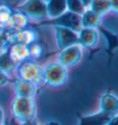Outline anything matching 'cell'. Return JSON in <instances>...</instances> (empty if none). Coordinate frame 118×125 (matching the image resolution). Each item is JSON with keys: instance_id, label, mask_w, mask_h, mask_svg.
Returning <instances> with one entry per match:
<instances>
[{"instance_id": "cell-29", "label": "cell", "mask_w": 118, "mask_h": 125, "mask_svg": "<svg viewBox=\"0 0 118 125\" xmlns=\"http://www.w3.org/2000/svg\"><path fill=\"white\" fill-rule=\"evenodd\" d=\"M45 125H61L58 121H48L47 123Z\"/></svg>"}, {"instance_id": "cell-23", "label": "cell", "mask_w": 118, "mask_h": 125, "mask_svg": "<svg viewBox=\"0 0 118 125\" xmlns=\"http://www.w3.org/2000/svg\"><path fill=\"white\" fill-rule=\"evenodd\" d=\"M13 79H11L9 75L5 74L3 72L0 71V87L1 86H4V85L8 84V83H14Z\"/></svg>"}, {"instance_id": "cell-15", "label": "cell", "mask_w": 118, "mask_h": 125, "mask_svg": "<svg viewBox=\"0 0 118 125\" xmlns=\"http://www.w3.org/2000/svg\"><path fill=\"white\" fill-rule=\"evenodd\" d=\"M66 11H67L66 0H49L46 2V14L50 20L58 18Z\"/></svg>"}, {"instance_id": "cell-17", "label": "cell", "mask_w": 118, "mask_h": 125, "mask_svg": "<svg viewBox=\"0 0 118 125\" xmlns=\"http://www.w3.org/2000/svg\"><path fill=\"white\" fill-rule=\"evenodd\" d=\"M9 51L11 58H13L14 61H16L18 64L30 58L28 45L13 44V45H9Z\"/></svg>"}, {"instance_id": "cell-24", "label": "cell", "mask_w": 118, "mask_h": 125, "mask_svg": "<svg viewBox=\"0 0 118 125\" xmlns=\"http://www.w3.org/2000/svg\"><path fill=\"white\" fill-rule=\"evenodd\" d=\"M111 10L118 14V0H110Z\"/></svg>"}, {"instance_id": "cell-7", "label": "cell", "mask_w": 118, "mask_h": 125, "mask_svg": "<svg viewBox=\"0 0 118 125\" xmlns=\"http://www.w3.org/2000/svg\"><path fill=\"white\" fill-rule=\"evenodd\" d=\"M55 41L58 49L63 50L78 44V32L62 27H54Z\"/></svg>"}, {"instance_id": "cell-8", "label": "cell", "mask_w": 118, "mask_h": 125, "mask_svg": "<svg viewBox=\"0 0 118 125\" xmlns=\"http://www.w3.org/2000/svg\"><path fill=\"white\" fill-rule=\"evenodd\" d=\"M36 41H38V34L33 29L26 28L16 32H12V33L9 32V45H13V44L30 45Z\"/></svg>"}, {"instance_id": "cell-12", "label": "cell", "mask_w": 118, "mask_h": 125, "mask_svg": "<svg viewBox=\"0 0 118 125\" xmlns=\"http://www.w3.org/2000/svg\"><path fill=\"white\" fill-rule=\"evenodd\" d=\"M100 110L108 115L118 114V97L111 91H107L100 98Z\"/></svg>"}, {"instance_id": "cell-14", "label": "cell", "mask_w": 118, "mask_h": 125, "mask_svg": "<svg viewBox=\"0 0 118 125\" xmlns=\"http://www.w3.org/2000/svg\"><path fill=\"white\" fill-rule=\"evenodd\" d=\"M97 31H100L102 35L104 36L105 40H106V49L105 52L108 55V59L109 62L113 58V55L115 49L118 48V34L114 31H110L108 29H106L101 25L97 28Z\"/></svg>"}, {"instance_id": "cell-21", "label": "cell", "mask_w": 118, "mask_h": 125, "mask_svg": "<svg viewBox=\"0 0 118 125\" xmlns=\"http://www.w3.org/2000/svg\"><path fill=\"white\" fill-rule=\"evenodd\" d=\"M13 11L14 10L11 9V7L8 4L0 3V27L1 29L4 26L5 23L8 21V20Z\"/></svg>"}, {"instance_id": "cell-1", "label": "cell", "mask_w": 118, "mask_h": 125, "mask_svg": "<svg viewBox=\"0 0 118 125\" xmlns=\"http://www.w3.org/2000/svg\"><path fill=\"white\" fill-rule=\"evenodd\" d=\"M18 79L30 82L38 88L44 83V68L32 59H27L18 64L16 68Z\"/></svg>"}, {"instance_id": "cell-6", "label": "cell", "mask_w": 118, "mask_h": 125, "mask_svg": "<svg viewBox=\"0 0 118 125\" xmlns=\"http://www.w3.org/2000/svg\"><path fill=\"white\" fill-rule=\"evenodd\" d=\"M82 55V49L79 45H71L60 51L58 56V62L64 68H71L79 62Z\"/></svg>"}, {"instance_id": "cell-4", "label": "cell", "mask_w": 118, "mask_h": 125, "mask_svg": "<svg viewBox=\"0 0 118 125\" xmlns=\"http://www.w3.org/2000/svg\"><path fill=\"white\" fill-rule=\"evenodd\" d=\"M67 79V71L66 68L59 63H50L44 68V84L59 87L66 83Z\"/></svg>"}, {"instance_id": "cell-2", "label": "cell", "mask_w": 118, "mask_h": 125, "mask_svg": "<svg viewBox=\"0 0 118 125\" xmlns=\"http://www.w3.org/2000/svg\"><path fill=\"white\" fill-rule=\"evenodd\" d=\"M11 115L18 123H24L34 120L36 115L34 99L16 96L11 104Z\"/></svg>"}, {"instance_id": "cell-25", "label": "cell", "mask_w": 118, "mask_h": 125, "mask_svg": "<svg viewBox=\"0 0 118 125\" xmlns=\"http://www.w3.org/2000/svg\"><path fill=\"white\" fill-rule=\"evenodd\" d=\"M107 125H118V114L112 117Z\"/></svg>"}, {"instance_id": "cell-28", "label": "cell", "mask_w": 118, "mask_h": 125, "mask_svg": "<svg viewBox=\"0 0 118 125\" xmlns=\"http://www.w3.org/2000/svg\"><path fill=\"white\" fill-rule=\"evenodd\" d=\"M4 123V114H3V110L0 107V125H2Z\"/></svg>"}, {"instance_id": "cell-11", "label": "cell", "mask_w": 118, "mask_h": 125, "mask_svg": "<svg viewBox=\"0 0 118 125\" xmlns=\"http://www.w3.org/2000/svg\"><path fill=\"white\" fill-rule=\"evenodd\" d=\"M98 40L99 33L95 29L81 28V30L78 32V44L81 47L91 50L97 45Z\"/></svg>"}, {"instance_id": "cell-20", "label": "cell", "mask_w": 118, "mask_h": 125, "mask_svg": "<svg viewBox=\"0 0 118 125\" xmlns=\"http://www.w3.org/2000/svg\"><path fill=\"white\" fill-rule=\"evenodd\" d=\"M28 47H29V53H30V59H32V60L43 58L45 53L43 45L38 41L28 45Z\"/></svg>"}, {"instance_id": "cell-19", "label": "cell", "mask_w": 118, "mask_h": 125, "mask_svg": "<svg viewBox=\"0 0 118 125\" xmlns=\"http://www.w3.org/2000/svg\"><path fill=\"white\" fill-rule=\"evenodd\" d=\"M89 9L102 17L111 11L110 0H92L89 6Z\"/></svg>"}, {"instance_id": "cell-33", "label": "cell", "mask_w": 118, "mask_h": 125, "mask_svg": "<svg viewBox=\"0 0 118 125\" xmlns=\"http://www.w3.org/2000/svg\"><path fill=\"white\" fill-rule=\"evenodd\" d=\"M2 125H8V124H4V123H3V124H2Z\"/></svg>"}, {"instance_id": "cell-3", "label": "cell", "mask_w": 118, "mask_h": 125, "mask_svg": "<svg viewBox=\"0 0 118 125\" xmlns=\"http://www.w3.org/2000/svg\"><path fill=\"white\" fill-rule=\"evenodd\" d=\"M81 15H78L70 11H66L65 13L55 19H46L44 21H39L35 24V26H54L66 28L72 31L79 32L81 30Z\"/></svg>"}, {"instance_id": "cell-32", "label": "cell", "mask_w": 118, "mask_h": 125, "mask_svg": "<svg viewBox=\"0 0 118 125\" xmlns=\"http://www.w3.org/2000/svg\"><path fill=\"white\" fill-rule=\"evenodd\" d=\"M1 30H2V29H1V27H0V31H1Z\"/></svg>"}, {"instance_id": "cell-18", "label": "cell", "mask_w": 118, "mask_h": 125, "mask_svg": "<svg viewBox=\"0 0 118 125\" xmlns=\"http://www.w3.org/2000/svg\"><path fill=\"white\" fill-rule=\"evenodd\" d=\"M18 63L14 61L11 58L9 51V46L6 47L2 53L0 54V71L3 72L5 74L9 75L12 72L16 70Z\"/></svg>"}, {"instance_id": "cell-5", "label": "cell", "mask_w": 118, "mask_h": 125, "mask_svg": "<svg viewBox=\"0 0 118 125\" xmlns=\"http://www.w3.org/2000/svg\"><path fill=\"white\" fill-rule=\"evenodd\" d=\"M17 10L23 13L28 19L36 21H44L47 18L46 3L43 0H26L24 3L18 5Z\"/></svg>"}, {"instance_id": "cell-10", "label": "cell", "mask_w": 118, "mask_h": 125, "mask_svg": "<svg viewBox=\"0 0 118 125\" xmlns=\"http://www.w3.org/2000/svg\"><path fill=\"white\" fill-rule=\"evenodd\" d=\"M113 116L99 110L92 114H78L77 125H107Z\"/></svg>"}, {"instance_id": "cell-26", "label": "cell", "mask_w": 118, "mask_h": 125, "mask_svg": "<svg viewBox=\"0 0 118 125\" xmlns=\"http://www.w3.org/2000/svg\"><path fill=\"white\" fill-rule=\"evenodd\" d=\"M10 125H37L36 121H35V119L32 120L31 121H28V122H24V123H18V122H15L13 124H10Z\"/></svg>"}, {"instance_id": "cell-13", "label": "cell", "mask_w": 118, "mask_h": 125, "mask_svg": "<svg viewBox=\"0 0 118 125\" xmlns=\"http://www.w3.org/2000/svg\"><path fill=\"white\" fill-rule=\"evenodd\" d=\"M13 84L16 95L18 97L33 98V96L36 94L37 90H38V87L35 84L31 83L30 82L19 80V79L14 81Z\"/></svg>"}, {"instance_id": "cell-9", "label": "cell", "mask_w": 118, "mask_h": 125, "mask_svg": "<svg viewBox=\"0 0 118 125\" xmlns=\"http://www.w3.org/2000/svg\"><path fill=\"white\" fill-rule=\"evenodd\" d=\"M28 24H29V19L23 13L16 10L13 11L10 15L8 21L2 27V30L12 33L28 28Z\"/></svg>"}, {"instance_id": "cell-30", "label": "cell", "mask_w": 118, "mask_h": 125, "mask_svg": "<svg viewBox=\"0 0 118 125\" xmlns=\"http://www.w3.org/2000/svg\"><path fill=\"white\" fill-rule=\"evenodd\" d=\"M5 48H6V47H4V46H2V45H0V54L2 53V51H3V50H4Z\"/></svg>"}, {"instance_id": "cell-16", "label": "cell", "mask_w": 118, "mask_h": 125, "mask_svg": "<svg viewBox=\"0 0 118 125\" xmlns=\"http://www.w3.org/2000/svg\"><path fill=\"white\" fill-rule=\"evenodd\" d=\"M81 27L88 29H95L101 25V17L98 14L94 13L91 9H85L81 14Z\"/></svg>"}, {"instance_id": "cell-27", "label": "cell", "mask_w": 118, "mask_h": 125, "mask_svg": "<svg viewBox=\"0 0 118 125\" xmlns=\"http://www.w3.org/2000/svg\"><path fill=\"white\" fill-rule=\"evenodd\" d=\"M91 1L92 0H80L81 4H82V6H83L85 9H86V8H89V6H90Z\"/></svg>"}, {"instance_id": "cell-31", "label": "cell", "mask_w": 118, "mask_h": 125, "mask_svg": "<svg viewBox=\"0 0 118 125\" xmlns=\"http://www.w3.org/2000/svg\"><path fill=\"white\" fill-rule=\"evenodd\" d=\"M43 1H44V2H45V3H46V2H48L49 0H43Z\"/></svg>"}, {"instance_id": "cell-22", "label": "cell", "mask_w": 118, "mask_h": 125, "mask_svg": "<svg viewBox=\"0 0 118 125\" xmlns=\"http://www.w3.org/2000/svg\"><path fill=\"white\" fill-rule=\"evenodd\" d=\"M66 7H67V10L70 12H73L78 15H81L85 10L80 0H66Z\"/></svg>"}]
</instances>
